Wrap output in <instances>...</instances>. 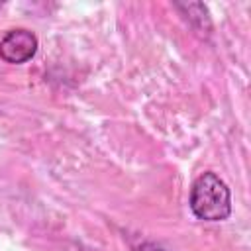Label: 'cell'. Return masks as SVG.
<instances>
[{
	"mask_svg": "<svg viewBox=\"0 0 251 251\" xmlns=\"http://www.w3.org/2000/svg\"><path fill=\"white\" fill-rule=\"evenodd\" d=\"M188 208L196 220L224 222L231 216V190L220 175L206 171L198 175L190 186Z\"/></svg>",
	"mask_w": 251,
	"mask_h": 251,
	"instance_id": "6da1fadb",
	"label": "cell"
},
{
	"mask_svg": "<svg viewBox=\"0 0 251 251\" xmlns=\"http://www.w3.org/2000/svg\"><path fill=\"white\" fill-rule=\"evenodd\" d=\"M39 47L37 35L25 27L10 29L0 39V59L10 65H24L35 57Z\"/></svg>",
	"mask_w": 251,
	"mask_h": 251,
	"instance_id": "7a4b0ae2",
	"label": "cell"
},
{
	"mask_svg": "<svg viewBox=\"0 0 251 251\" xmlns=\"http://www.w3.org/2000/svg\"><path fill=\"white\" fill-rule=\"evenodd\" d=\"M180 16L198 31H210L212 29V20H210V12L208 6L202 2H175L173 4Z\"/></svg>",
	"mask_w": 251,
	"mask_h": 251,
	"instance_id": "3957f363",
	"label": "cell"
},
{
	"mask_svg": "<svg viewBox=\"0 0 251 251\" xmlns=\"http://www.w3.org/2000/svg\"><path fill=\"white\" fill-rule=\"evenodd\" d=\"M137 251H169V249L159 245V243H155V241H141L137 245Z\"/></svg>",
	"mask_w": 251,
	"mask_h": 251,
	"instance_id": "277c9868",
	"label": "cell"
}]
</instances>
